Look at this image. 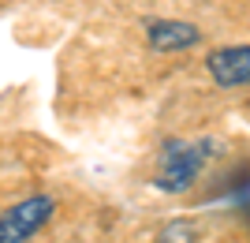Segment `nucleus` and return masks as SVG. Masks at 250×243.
I'll list each match as a JSON object with an SVG mask.
<instances>
[{
  "label": "nucleus",
  "mask_w": 250,
  "mask_h": 243,
  "mask_svg": "<svg viewBox=\"0 0 250 243\" xmlns=\"http://www.w3.org/2000/svg\"><path fill=\"white\" fill-rule=\"evenodd\" d=\"M213 157V142H187V138H165L161 146V169L153 176V187L165 195H183L190 191V183L202 176L206 161Z\"/></svg>",
  "instance_id": "1"
},
{
  "label": "nucleus",
  "mask_w": 250,
  "mask_h": 243,
  "mask_svg": "<svg viewBox=\"0 0 250 243\" xmlns=\"http://www.w3.org/2000/svg\"><path fill=\"white\" fill-rule=\"evenodd\" d=\"M56 213L52 195H30L0 213V243H26L45 221Z\"/></svg>",
  "instance_id": "2"
},
{
  "label": "nucleus",
  "mask_w": 250,
  "mask_h": 243,
  "mask_svg": "<svg viewBox=\"0 0 250 243\" xmlns=\"http://www.w3.org/2000/svg\"><path fill=\"white\" fill-rule=\"evenodd\" d=\"M206 71L209 79L224 90H235V86H250V45H224V49H213L206 56Z\"/></svg>",
  "instance_id": "3"
},
{
  "label": "nucleus",
  "mask_w": 250,
  "mask_h": 243,
  "mask_svg": "<svg viewBox=\"0 0 250 243\" xmlns=\"http://www.w3.org/2000/svg\"><path fill=\"white\" fill-rule=\"evenodd\" d=\"M202 42V30L187 19H146V45L153 53H183Z\"/></svg>",
  "instance_id": "4"
},
{
  "label": "nucleus",
  "mask_w": 250,
  "mask_h": 243,
  "mask_svg": "<svg viewBox=\"0 0 250 243\" xmlns=\"http://www.w3.org/2000/svg\"><path fill=\"white\" fill-rule=\"evenodd\" d=\"M157 243H198V228L190 221H168L165 228H161V236H157Z\"/></svg>",
  "instance_id": "5"
}]
</instances>
